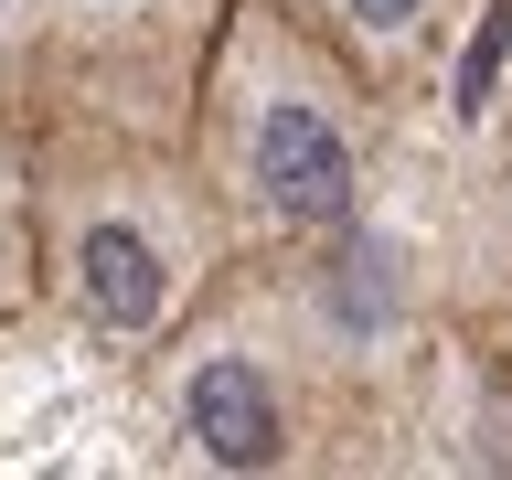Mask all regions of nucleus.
<instances>
[{
	"label": "nucleus",
	"instance_id": "f257e3e1",
	"mask_svg": "<svg viewBox=\"0 0 512 480\" xmlns=\"http://www.w3.org/2000/svg\"><path fill=\"white\" fill-rule=\"evenodd\" d=\"M256 182H267V203L299 224H331L352 203V150H342V128L320 118L310 96H278L267 118H256Z\"/></svg>",
	"mask_w": 512,
	"mask_h": 480
},
{
	"label": "nucleus",
	"instance_id": "f03ea898",
	"mask_svg": "<svg viewBox=\"0 0 512 480\" xmlns=\"http://www.w3.org/2000/svg\"><path fill=\"white\" fill-rule=\"evenodd\" d=\"M192 438L214 448V459H267L278 448V406H267V384L246 374V363H203L192 374Z\"/></svg>",
	"mask_w": 512,
	"mask_h": 480
},
{
	"label": "nucleus",
	"instance_id": "7ed1b4c3",
	"mask_svg": "<svg viewBox=\"0 0 512 480\" xmlns=\"http://www.w3.org/2000/svg\"><path fill=\"white\" fill-rule=\"evenodd\" d=\"M86 310L107 331H150L160 320V256L128 235V224H96L86 235Z\"/></svg>",
	"mask_w": 512,
	"mask_h": 480
},
{
	"label": "nucleus",
	"instance_id": "20e7f679",
	"mask_svg": "<svg viewBox=\"0 0 512 480\" xmlns=\"http://www.w3.org/2000/svg\"><path fill=\"white\" fill-rule=\"evenodd\" d=\"M502 54H512V11L491 32H480V54H470V96H491V75H502Z\"/></svg>",
	"mask_w": 512,
	"mask_h": 480
},
{
	"label": "nucleus",
	"instance_id": "39448f33",
	"mask_svg": "<svg viewBox=\"0 0 512 480\" xmlns=\"http://www.w3.org/2000/svg\"><path fill=\"white\" fill-rule=\"evenodd\" d=\"M352 11H363V22H374V32H395V22H406V11H416V0H352Z\"/></svg>",
	"mask_w": 512,
	"mask_h": 480
}]
</instances>
